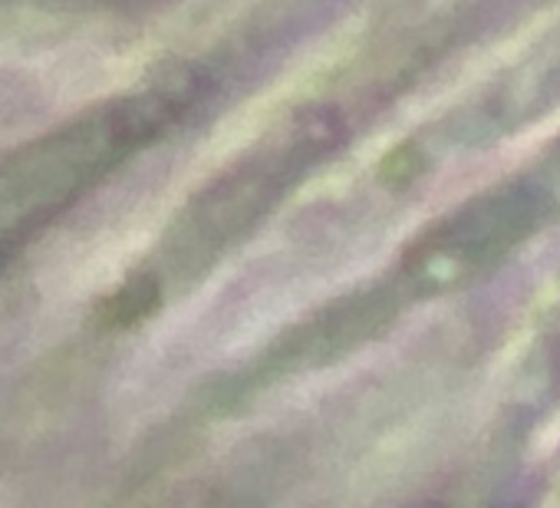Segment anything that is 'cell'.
I'll list each match as a JSON object with an SVG mask.
<instances>
[{
  "mask_svg": "<svg viewBox=\"0 0 560 508\" xmlns=\"http://www.w3.org/2000/svg\"><path fill=\"white\" fill-rule=\"evenodd\" d=\"M340 142L343 116L334 106L317 103L280 119L185 208L168 241V268L195 272L218 258Z\"/></svg>",
  "mask_w": 560,
  "mask_h": 508,
  "instance_id": "1",
  "label": "cell"
},
{
  "mask_svg": "<svg viewBox=\"0 0 560 508\" xmlns=\"http://www.w3.org/2000/svg\"><path fill=\"white\" fill-rule=\"evenodd\" d=\"M162 508H214L205 495H178V498H172L168 505H162Z\"/></svg>",
  "mask_w": 560,
  "mask_h": 508,
  "instance_id": "3",
  "label": "cell"
},
{
  "mask_svg": "<svg viewBox=\"0 0 560 508\" xmlns=\"http://www.w3.org/2000/svg\"><path fill=\"white\" fill-rule=\"evenodd\" d=\"M550 201L553 195L540 182H508L468 198L409 244L402 288L442 295L488 275L537 231Z\"/></svg>",
  "mask_w": 560,
  "mask_h": 508,
  "instance_id": "2",
  "label": "cell"
}]
</instances>
